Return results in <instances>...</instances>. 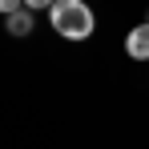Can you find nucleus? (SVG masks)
Returning <instances> with one entry per match:
<instances>
[{"mask_svg": "<svg viewBox=\"0 0 149 149\" xmlns=\"http://www.w3.org/2000/svg\"><path fill=\"white\" fill-rule=\"evenodd\" d=\"M49 24H52V32L65 36V40H89L97 16H93V8L81 4V0H56L49 8Z\"/></svg>", "mask_w": 149, "mask_h": 149, "instance_id": "f257e3e1", "label": "nucleus"}, {"mask_svg": "<svg viewBox=\"0 0 149 149\" xmlns=\"http://www.w3.org/2000/svg\"><path fill=\"white\" fill-rule=\"evenodd\" d=\"M125 52L133 56V61H149V20L137 28H129V36H125Z\"/></svg>", "mask_w": 149, "mask_h": 149, "instance_id": "f03ea898", "label": "nucleus"}, {"mask_svg": "<svg viewBox=\"0 0 149 149\" xmlns=\"http://www.w3.org/2000/svg\"><path fill=\"white\" fill-rule=\"evenodd\" d=\"M8 32H12V36H28V32H32V12H28V8L12 12V16H8Z\"/></svg>", "mask_w": 149, "mask_h": 149, "instance_id": "7ed1b4c3", "label": "nucleus"}, {"mask_svg": "<svg viewBox=\"0 0 149 149\" xmlns=\"http://www.w3.org/2000/svg\"><path fill=\"white\" fill-rule=\"evenodd\" d=\"M20 8H24L20 0H0V12H4V16H12V12H20Z\"/></svg>", "mask_w": 149, "mask_h": 149, "instance_id": "20e7f679", "label": "nucleus"}]
</instances>
